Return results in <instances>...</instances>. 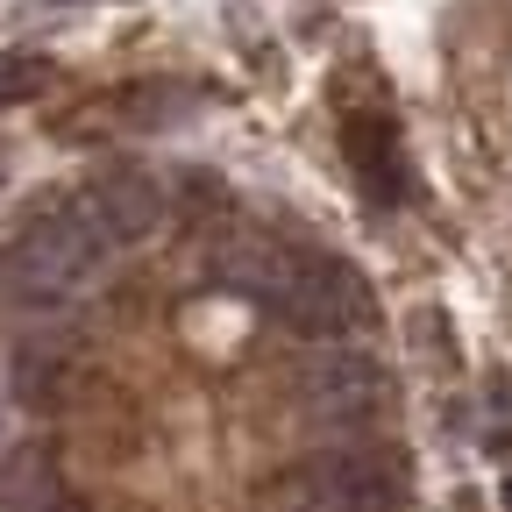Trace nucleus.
<instances>
[{"label":"nucleus","mask_w":512,"mask_h":512,"mask_svg":"<svg viewBox=\"0 0 512 512\" xmlns=\"http://www.w3.org/2000/svg\"><path fill=\"white\" fill-rule=\"evenodd\" d=\"M57 498V463L50 448H15L0 463V512H43Z\"/></svg>","instance_id":"0eeeda50"},{"label":"nucleus","mask_w":512,"mask_h":512,"mask_svg":"<svg viewBox=\"0 0 512 512\" xmlns=\"http://www.w3.org/2000/svg\"><path fill=\"white\" fill-rule=\"evenodd\" d=\"M264 306L285 320L292 335H306V342H320V349L377 328V299H370L363 271L335 264V256H299V264H285V278L271 285Z\"/></svg>","instance_id":"f03ea898"},{"label":"nucleus","mask_w":512,"mask_h":512,"mask_svg":"<svg viewBox=\"0 0 512 512\" xmlns=\"http://www.w3.org/2000/svg\"><path fill=\"white\" fill-rule=\"evenodd\" d=\"M50 86V64L29 57V50H0V107H15V100H36Z\"/></svg>","instance_id":"6e6552de"},{"label":"nucleus","mask_w":512,"mask_h":512,"mask_svg":"<svg viewBox=\"0 0 512 512\" xmlns=\"http://www.w3.org/2000/svg\"><path fill=\"white\" fill-rule=\"evenodd\" d=\"M86 214L107 228V242H143L164 221V192L150 185V171H107L86 192Z\"/></svg>","instance_id":"20e7f679"},{"label":"nucleus","mask_w":512,"mask_h":512,"mask_svg":"<svg viewBox=\"0 0 512 512\" xmlns=\"http://www.w3.org/2000/svg\"><path fill=\"white\" fill-rule=\"evenodd\" d=\"M72 377H79V370H72V356H64L50 335L15 349V399H22V406H36V413H57L64 399H72Z\"/></svg>","instance_id":"423d86ee"},{"label":"nucleus","mask_w":512,"mask_h":512,"mask_svg":"<svg viewBox=\"0 0 512 512\" xmlns=\"http://www.w3.org/2000/svg\"><path fill=\"white\" fill-rule=\"evenodd\" d=\"M342 143H349V164H356L363 192H377V200H399V192H406V164H399V136H392V121H377V114H349V121H342Z\"/></svg>","instance_id":"39448f33"},{"label":"nucleus","mask_w":512,"mask_h":512,"mask_svg":"<svg viewBox=\"0 0 512 512\" xmlns=\"http://www.w3.org/2000/svg\"><path fill=\"white\" fill-rule=\"evenodd\" d=\"M107 228L72 207V214H43L29 221L8 249H0V299L22 306V313H50V306H72L93 292L100 264H107Z\"/></svg>","instance_id":"f257e3e1"},{"label":"nucleus","mask_w":512,"mask_h":512,"mask_svg":"<svg viewBox=\"0 0 512 512\" xmlns=\"http://www.w3.org/2000/svg\"><path fill=\"white\" fill-rule=\"evenodd\" d=\"M505 505H512V484H505Z\"/></svg>","instance_id":"9d476101"},{"label":"nucleus","mask_w":512,"mask_h":512,"mask_svg":"<svg viewBox=\"0 0 512 512\" xmlns=\"http://www.w3.org/2000/svg\"><path fill=\"white\" fill-rule=\"evenodd\" d=\"M43 512H93V505H86V498H72V491H57V498H50Z\"/></svg>","instance_id":"1a4fd4ad"},{"label":"nucleus","mask_w":512,"mask_h":512,"mask_svg":"<svg viewBox=\"0 0 512 512\" xmlns=\"http://www.w3.org/2000/svg\"><path fill=\"white\" fill-rule=\"evenodd\" d=\"M292 384H299V406L313 420H328V427H356V420H370L384 406V370L363 349H342V342L313 349Z\"/></svg>","instance_id":"7ed1b4c3"}]
</instances>
